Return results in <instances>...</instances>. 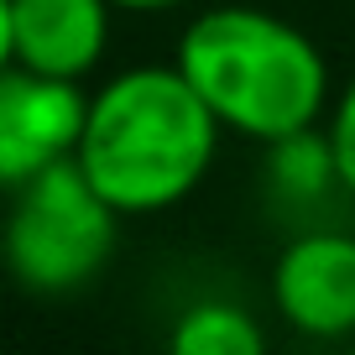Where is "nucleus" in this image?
Returning <instances> with one entry per match:
<instances>
[{"label":"nucleus","instance_id":"f257e3e1","mask_svg":"<svg viewBox=\"0 0 355 355\" xmlns=\"http://www.w3.org/2000/svg\"><path fill=\"white\" fill-rule=\"evenodd\" d=\"M225 125L178 63H136L89 94L78 167L121 220L183 204L220 157Z\"/></svg>","mask_w":355,"mask_h":355},{"label":"nucleus","instance_id":"f03ea898","mask_svg":"<svg viewBox=\"0 0 355 355\" xmlns=\"http://www.w3.org/2000/svg\"><path fill=\"white\" fill-rule=\"evenodd\" d=\"M173 63L214 121L256 146L319 131L329 121L334 84L319 42L272 11L256 6L199 11L178 37Z\"/></svg>","mask_w":355,"mask_h":355},{"label":"nucleus","instance_id":"7ed1b4c3","mask_svg":"<svg viewBox=\"0 0 355 355\" xmlns=\"http://www.w3.org/2000/svg\"><path fill=\"white\" fill-rule=\"evenodd\" d=\"M121 235V214L100 199L78 162L47 167L11 189L6 214V266L37 298L78 293L105 272Z\"/></svg>","mask_w":355,"mask_h":355},{"label":"nucleus","instance_id":"20e7f679","mask_svg":"<svg viewBox=\"0 0 355 355\" xmlns=\"http://www.w3.org/2000/svg\"><path fill=\"white\" fill-rule=\"evenodd\" d=\"M272 309L313 345H355V230L309 225L272 256Z\"/></svg>","mask_w":355,"mask_h":355},{"label":"nucleus","instance_id":"39448f33","mask_svg":"<svg viewBox=\"0 0 355 355\" xmlns=\"http://www.w3.org/2000/svg\"><path fill=\"white\" fill-rule=\"evenodd\" d=\"M89 131V89L68 78H42L6 68L0 73V178L21 189L47 167L78 162Z\"/></svg>","mask_w":355,"mask_h":355},{"label":"nucleus","instance_id":"423d86ee","mask_svg":"<svg viewBox=\"0 0 355 355\" xmlns=\"http://www.w3.org/2000/svg\"><path fill=\"white\" fill-rule=\"evenodd\" d=\"M110 0H0L6 68L84 84L110 47Z\"/></svg>","mask_w":355,"mask_h":355},{"label":"nucleus","instance_id":"0eeeda50","mask_svg":"<svg viewBox=\"0 0 355 355\" xmlns=\"http://www.w3.org/2000/svg\"><path fill=\"white\" fill-rule=\"evenodd\" d=\"M261 189L277 209H293V214L324 209L334 193L345 199V183H340L334 146H329V136H324V125L261 146Z\"/></svg>","mask_w":355,"mask_h":355},{"label":"nucleus","instance_id":"6e6552de","mask_svg":"<svg viewBox=\"0 0 355 355\" xmlns=\"http://www.w3.org/2000/svg\"><path fill=\"white\" fill-rule=\"evenodd\" d=\"M167 355H272V345L245 303L199 298L167 324Z\"/></svg>","mask_w":355,"mask_h":355},{"label":"nucleus","instance_id":"1a4fd4ad","mask_svg":"<svg viewBox=\"0 0 355 355\" xmlns=\"http://www.w3.org/2000/svg\"><path fill=\"white\" fill-rule=\"evenodd\" d=\"M324 136H329V146H334V167H340L345 199H355V73L334 89V105H329V121H324Z\"/></svg>","mask_w":355,"mask_h":355},{"label":"nucleus","instance_id":"9d476101","mask_svg":"<svg viewBox=\"0 0 355 355\" xmlns=\"http://www.w3.org/2000/svg\"><path fill=\"white\" fill-rule=\"evenodd\" d=\"M115 11H173V6H189V0H110Z\"/></svg>","mask_w":355,"mask_h":355},{"label":"nucleus","instance_id":"9b49d317","mask_svg":"<svg viewBox=\"0 0 355 355\" xmlns=\"http://www.w3.org/2000/svg\"><path fill=\"white\" fill-rule=\"evenodd\" d=\"M345 355H355V345H350V350H345Z\"/></svg>","mask_w":355,"mask_h":355}]
</instances>
